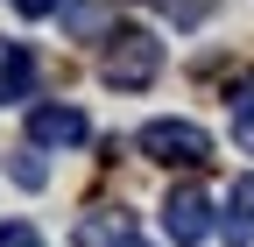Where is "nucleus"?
<instances>
[{
	"label": "nucleus",
	"instance_id": "0eeeda50",
	"mask_svg": "<svg viewBox=\"0 0 254 247\" xmlns=\"http://www.w3.org/2000/svg\"><path fill=\"white\" fill-rule=\"evenodd\" d=\"M155 7H163L177 28H198V21H212V7H219V0H155Z\"/></svg>",
	"mask_w": 254,
	"mask_h": 247
},
{
	"label": "nucleus",
	"instance_id": "f257e3e1",
	"mask_svg": "<svg viewBox=\"0 0 254 247\" xmlns=\"http://www.w3.org/2000/svg\"><path fill=\"white\" fill-rule=\"evenodd\" d=\"M155 71H163V43L148 36V28H120V36H106V57H99V78L113 92H141Z\"/></svg>",
	"mask_w": 254,
	"mask_h": 247
},
{
	"label": "nucleus",
	"instance_id": "7ed1b4c3",
	"mask_svg": "<svg viewBox=\"0 0 254 247\" xmlns=\"http://www.w3.org/2000/svg\"><path fill=\"white\" fill-rule=\"evenodd\" d=\"M163 233H170L177 247H190V240L212 233V198L198 191V184H177V191L163 198Z\"/></svg>",
	"mask_w": 254,
	"mask_h": 247
},
{
	"label": "nucleus",
	"instance_id": "6e6552de",
	"mask_svg": "<svg viewBox=\"0 0 254 247\" xmlns=\"http://www.w3.org/2000/svg\"><path fill=\"white\" fill-rule=\"evenodd\" d=\"M233 141L254 148V92H240V99H233Z\"/></svg>",
	"mask_w": 254,
	"mask_h": 247
},
{
	"label": "nucleus",
	"instance_id": "f03ea898",
	"mask_svg": "<svg viewBox=\"0 0 254 247\" xmlns=\"http://www.w3.org/2000/svg\"><path fill=\"white\" fill-rule=\"evenodd\" d=\"M134 148H141L148 163H163V170H198L212 156V141H205L198 120H148V127L134 134Z\"/></svg>",
	"mask_w": 254,
	"mask_h": 247
},
{
	"label": "nucleus",
	"instance_id": "20e7f679",
	"mask_svg": "<svg viewBox=\"0 0 254 247\" xmlns=\"http://www.w3.org/2000/svg\"><path fill=\"white\" fill-rule=\"evenodd\" d=\"M28 141L71 148V141H85V113L78 106H36V113H28Z\"/></svg>",
	"mask_w": 254,
	"mask_h": 247
},
{
	"label": "nucleus",
	"instance_id": "39448f33",
	"mask_svg": "<svg viewBox=\"0 0 254 247\" xmlns=\"http://www.w3.org/2000/svg\"><path fill=\"white\" fill-rule=\"evenodd\" d=\"M28 92H36V57L0 36V106H7V99H28Z\"/></svg>",
	"mask_w": 254,
	"mask_h": 247
},
{
	"label": "nucleus",
	"instance_id": "423d86ee",
	"mask_svg": "<svg viewBox=\"0 0 254 247\" xmlns=\"http://www.w3.org/2000/svg\"><path fill=\"white\" fill-rule=\"evenodd\" d=\"M219 226H226L233 247L254 240V177H233V191H226V219H219Z\"/></svg>",
	"mask_w": 254,
	"mask_h": 247
},
{
	"label": "nucleus",
	"instance_id": "9d476101",
	"mask_svg": "<svg viewBox=\"0 0 254 247\" xmlns=\"http://www.w3.org/2000/svg\"><path fill=\"white\" fill-rule=\"evenodd\" d=\"M14 177H21V184H28V191H36V184H43V163H36V148H28V156H21V163H14Z\"/></svg>",
	"mask_w": 254,
	"mask_h": 247
},
{
	"label": "nucleus",
	"instance_id": "ddd939ff",
	"mask_svg": "<svg viewBox=\"0 0 254 247\" xmlns=\"http://www.w3.org/2000/svg\"><path fill=\"white\" fill-rule=\"evenodd\" d=\"M120 247H148V240H120Z\"/></svg>",
	"mask_w": 254,
	"mask_h": 247
},
{
	"label": "nucleus",
	"instance_id": "f8f14e48",
	"mask_svg": "<svg viewBox=\"0 0 254 247\" xmlns=\"http://www.w3.org/2000/svg\"><path fill=\"white\" fill-rule=\"evenodd\" d=\"M14 7H21V14H57L64 0H14Z\"/></svg>",
	"mask_w": 254,
	"mask_h": 247
},
{
	"label": "nucleus",
	"instance_id": "1a4fd4ad",
	"mask_svg": "<svg viewBox=\"0 0 254 247\" xmlns=\"http://www.w3.org/2000/svg\"><path fill=\"white\" fill-rule=\"evenodd\" d=\"M0 247H43V233H36V226H21V219H14V226H0Z\"/></svg>",
	"mask_w": 254,
	"mask_h": 247
},
{
	"label": "nucleus",
	"instance_id": "9b49d317",
	"mask_svg": "<svg viewBox=\"0 0 254 247\" xmlns=\"http://www.w3.org/2000/svg\"><path fill=\"white\" fill-rule=\"evenodd\" d=\"M99 21H106V7H78V14H71V28H78V36H92Z\"/></svg>",
	"mask_w": 254,
	"mask_h": 247
}]
</instances>
